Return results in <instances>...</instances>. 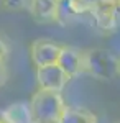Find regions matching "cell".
I'll return each instance as SVG.
<instances>
[{
	"mask_svg": "<svg viewBox=\"0 0 120 123\" xmlns=\"http://www.w3.org/2000/svg\"><path fill=\"white\" fill-rule=\"evenodd\" d=\"M84 72L97 80H113L120 76V59L102 48L86 49Z\"/></svg>",
	"mask_w": 120,
	"mask_h": 123,
	"instance_id": "6da1fadb",
	"label": "cell"
},
{
	"mask_svg": "<svg viewBox=\"0 0 120 123\" xmlns=\"http://www.w3.org/2000/svg\"><path fill=\"white\" fill-rule=\"evenodd\" d=\"M30 105L33 110L35 122L38 123H59L67 107L61 97V92L43 90V89H38L31 95Z\"/></svg>",
	"mask_w": 120,
	"mask_h": 123,
	"instance_id": "7a4b0ae2",
	"label": "cell"
},
{
	"mask_svg": "<svg viewBox=\"0 0 120 123\" xmlns=\"http://www.w3.org/2000/svg\"><path fill=\"white\" fill-rule=\"evenodd\" d=\"M71 77L63 71V67L56 64H48V66L36 67V82L38 89L43 90H53V92H63Z\"/></svg>",
	"mask_w": 120,
	"mask_h": 123,
	"instance_id": "3957f363",
	"label": "cell"
},
{
	"mask_svg": "<svg viewBox=\"0 0 120 123\" xmlns=\"http://www.w3.org/2000/svg\"><path fill=\"white\" fill-rule=\"evenodd\" d=\"M63 44H58L49 39H35L30 44V57L35 67L48 66V64H56L61 56Z\"/></svg>",
	"mask_w": 120,
	"mask_h": 123,
	"instance_id": "277c9868",
	"label": "cell"
},
{
	"mask_svg": "<svg viewBox=\"0 0 120 123\" xmlns=\"http://www.w3.org/2000/svg\"><path fill=\"white\" fill-rule=\"evenodd\" d=\"M94 21L97 25V28L105 31V33H112L113 30L117 28V23H119V10L115 8V5L112 3V0H107L100 5L94 7L91 12Z\"/></svg>",
	"mask_w": 120,
	"mask_h": 123,
	"instance_id": "5b68a950",
	"label": "cell"
},
{
	"mask_svg": "<svg viewBox=\"0 0 120 123\" xmlns=\"http://www.w3.org/2000/svg\"><path fill=\"white\" fill-rule=\"evenodd\" d=\"M58 64L71 79H74L76 76L84 72V51L73 46H63Z\"/></svg>",
	"mask_w": 120,
	"mask_h": 123,
	"instance_id": "8992f818",
	"label": "cell"
},
{
	"mask_svg": "<svg viewBox=\"0 0 120 123\" xmlns=\"http://www.w3.org/2000/svg\"><path fill=\"white\" fill-rule=\"evenodd\" d=\"M59 0H30L28 13L38 23H56Z\"/></svg>",
	"mask_w": 120,
	"mask_h": 123,
	"instance_id": "52a82bcc",
	"label": "cell"
},
{
	"mask_svg": "<svg viewBox=\"0 0 120 123\" xmlns=\"http://www.w3.org/2000/svg\"><path fill=\"white\" fill-rule=\"evenodd\" d=\"M2 113L10 123H33L35 122L31 105L27 104V102H17V104L8 105L5 110H2Z\"/></svg>",
	"mask_w": 120,
	"mask_h": 123,
	"instance_id": "ba28073f",
	"label": "cell"
},
{
	"mask_svg": "<svg viewBox=\"0 0 120 123\" xmlns=\"http://www.w3.org/2000/svg\"><path fill=\"white\" fill-rule=\"evenodd\" d=\"M59 123H99L97 115L84 107H66Z\"/></svg>",
	"mask_w": 120,
	"mask_h": 123,
	"instance_id": "9c48e42d",
	"label": "cell"
},
{
	"mask_svg": "<svg viewBox=\"0 0 120 123\" xmlns=\"http://www.w3.org/2000/svg\"><path fill=\"white\" fill-rule=\"evenodd\" d=\"M77 17H81V12L77 10L74 0H59L58 2V13H56V23L61 26H69L74 23Z\"/></svg>",
	"mask_w": 120,
	"mask_h": 123,
	"instance_id": "30bf717a",
	"label": "cell"
},
{
	"mask_svg": "<svg viewBox=\"0 0 120 123\" xmlns=\"http://www.w3.org/2000/svg\"><path fill=\"white\" fill-rule=\"evenodd\" d=\"M2 7L8 12H21L28 10L30 0H2Z\"/></svg>",
	"mask_w": 120,
	"mask_h": 123,
	"instance_id": "8fae6325",
	"label": "cell"
},
{
	"mask_svg": "<svg viewBox=\"0 0 120 123\" xmlns=\"http://www.w3.org/2000/svg\"><path fill=\"white\" fill-rule=\"evenodd\" d=\"M104 2H107V0H74L77 10L81 12V15H82V13H89L94 7L100 5V3H104Z\"/></svg>",
	"mask_w": 120,
	"mask_h": 123,
	"instance_id": "7c38bea8",
	"label": "cell"
},
{
	"mask_svg": "<svg viewBox=\"0 0 120 123\" xmlns=\"http://www.w3.org/2000/svg\"><path fill=\"white\" fill-rule=\"evenodd\" d=\"M8 80V66H7V59L0 57V87L7 84Z\"/></svg>",
	"mask_w": 120,
	"mask_h": 123,
	"instance_id": "4fadbf2b",
	"label": "cell"
},
{
	"mask_svg": "<svg viewBox=\"0 0 120 123\" xmlns=\"http://www.w3.org/2000/svg\"><path fill=\"white\" fill-rule=\"evenodd\" d=\"M8 53H10L8 43H7V39H5L3 36H2V35H0V57L7 59V57H8Z\"/></svg>",
	"mask_w": 120,
	"mask_h": 123,
	"instance_id": "5bb4252c",
	"label": "cell"
},
{
	"mask_svg": "<svg viewBox=\"0 0 120 123\" xmlns=\"http://www.w3.org/2000/svg\"><path fill=\"white\" fill-rule=\"evenodd\" d=\"M112 3L115 5V8L119 10V13H120V0H112Z\"/></svg>",
	"mask_w": 120,
	"mask_h": 123,
	"instance_id": "9a60e30c",
	"label": "cell"
},
{
	"mask_svg": "<svg viewBox=\"0 0 120 123\" xmlns=\"http://www.w3.org/2000/svg\"><path fill=\"white\" fill-rule=\"evenodd\" d=\"M0 123H10L8 120H7V118L3 117V113H2V112H0Z\"/></svg>",
	"mask_w": 120,
	"mask_h": 123,
	"instance_id": "2e32d148",
	"label": "cell"
},
{
	"mask_svg": "<svg viewBox=\"0 0 120 123\" xmlns=\"http://www.w3.org/2000/svg\"><path fill=\"white\" fill-rule=\"evenodd\" d=\"M117 123H120V122H117Z\"/></svg>",
	"mask_w": 120,
	"mask_h": 123,
	"instance_id": "e0dca14e",
	"label": "cell"
}]
</instances>
